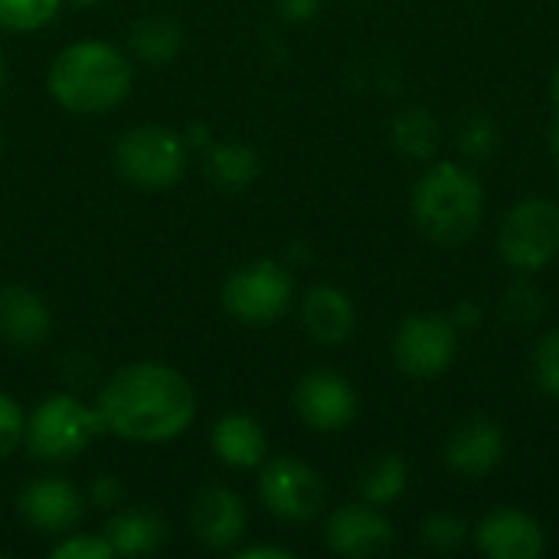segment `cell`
I'll list each match as a JSON object with an SVG mask.
<instances>
[{
  "instance_id": "obj_39",
  "label": "cell",
  "mask_w": 559,
  "mask_h": 559,
  "mask_svg": "<svg viewBox=\"0 0 559 559\" xmlns=\"http://www.w3.org/2000/svg\"><path fill=\"white\" fill-rule=\"evenodd\" d=\"M0 85H3V52H0Z\"/></svg>"
},
{
  "instance_id": "obj_4",
  "label": "cell",
  "mask_w": 559,
  "mask_h": 559,
  "mask_svg": "<svg viewBox=\"0 0 559 559\" xmlns=\"http://www.w3.org/2000/svg\"><path fill=\"white\" fill-rule=\"evenodd\" d=\"M105 432L95 406H85L72 393H49L36 403V409L26 416V436L23 445L36 462L62 465L82 455L98 436Z\"/></svg>"
},
{
  "instance_id": "obj_40",
  "label": "cell",
  "mask_w": 559,
  "mask_h": 559,
  "mask_svg": "<svg viewBox=\"0 0 559 559\" xmlns=\"http://www.w3.org/2000/svg\"><path fill=\"white\" fill-rule=\"evenodd\" d=\"M0 154H3V134H0Z\"/></svg>"
},
{
  "instance_id": "obj_28",
  "label": "cell",
  "mask_w": 559,
  "mask_h": 559,
  "mask_svg": "<svg viewBox=\"0 0 559 559\" xmlns=\"http://www.w3.org/2000/svg\"><path fill=\"white\" fill-rule=\"evenodd\" d=\"M534 380L544 393L559 396V328L544 334V341L534 350Z\"/></svg>"
},
{
  "instance_id": "obj_10",
  "label": "cell",
  "mask_w": 559,
  "mask_h": 559,
  "mask_svg": "<svg viewBox=\"0 0 559 559\" xmlns=\"http://www.w3.org/2000/svg\"><path fill=\"white\" fill-rule=\"evenodd\" d=\"M295 413L311 432H341L357 419V393L337 370H311L295 386Z\"/></svg>"
},
{
  "instance_id": "obj_24",
  "label": "cell",
  "mask_w": 559,
  "mask_h": 559,
  "mask_svg": "<svg viewBox=\"0 0 559 559\" xmlns=\"http://www.w3.org/2000/svg\"><path fill=\"white\" fill-rule=\"evenodd\" d=\"M62 0H0V29L33 33L56 20Z\"/></svg>"
},
{
  "instance_id": "obj_38",
  "label": "cell",
  "mask_w": 559,
  "mask_h": 559,
  "mask_svg": "<svg viewBox=\"0 0 559 559\" xmlns=\"http://www.w3.org/2000/svg\"><path fill=\"white\" fill-rule=\"evenodd\" d=\"M72 3H82V7H88V3H98V0H72Z\"/></svg>"
},
{
  "instance_id": "obj_3",
  "label": "cell",
  "mask_w": 559,
  "mask_h": 559,
  "mask_svg": "<svg viewBox=\"0 0 559 559\" xmlns=\"http://www.w3.org/2000/svg\"><path fill=\"white\" fill-rule=\"evenodd\" d=\"M413 216L423 236L439 246L468 242L485 216L481 180L452 160L432 164L413 187Z\"/></svg>"
},
{
  "instance_id": "obj_27",
  "label": "cell",
  "mask_w": 559,
  "mask_h": 559,
  "mask_svg": "<svg viewBox=\"0 0 559 559\" xmlns=\"http://www.w3.org/2000/svg\"><path fill=\"white\" fill-rule=\"evenodd\" d=\"M459 147L472 160H485L498 147V128L488 115H468L459 128Z\"/></svg>"
},
{
  "instance_id": "obj_22",
  "label": "cell",
  "mask_w": 559,
  "mask_h": 559,
  "mask_svg": "<svg viewBox=\"0 0 559 559\" xmlns=\"http://www.w3.org/2000/svg\"><path fill=\"white\" fill-rule=\"evenodd\" d=\"M409 485V468H406V459L396 455V452H386L380 459H373L364 475H360V498L367 504H377V508H386L393 501L403 498Z\"/></svg>"
},
{
  "instance_id": "obj_26",
  "label": "cell",
  "mask_w": 559,
  "mask_h": 559,
  "mask_svg": "<svg viewBox=\"0 0 559 559\" xmlns=\"http://www.w3.org/2000/svg\"><path fill=\"white\" fill-rule=\"evenodd\" d=\"M501 314H504V321L514 324V328H527V324L540 321V314H544V295H540V288H534V285H527V282H514V285L504 292Z\"/></svg>"
},
{
  "instance_id": "obj_32",
  "label": "cell",
  "mask_w": 559,
  "mask_h": 559,
  "mask_svg": "<svg viewBox=\"0 0 559 559\" xmlns=\"http://www.w3.org/2000/svg\"><path fill=\"white\" fill-rule=\"evenodd\" d=\"M321 10V0H278V13L288 23H305Z\"/></svg>"
},
{
  "instance_id": "obj_37",
  "label": "cell",
  "mask_w": 559,
  "mask_h": 559,
  "mask_svg": "<svg viewBox=\"0 0 559 559\" xmlns=\"http://www.w3.org/2000/svg\"><path fill=\"white\" fill-rule=\"evenodd\" d=\"M554 151H557V160H559V121H557V128H554Z\"/></svg>"
},
{
  "instance_id": "obj_6",
  "label": "cell",
  "mask_w": 559,
  "mask_h": 559,
  "mask_svg": "<svg viewBox=\"0 0 559 559\" xmlns=\"http://www.w3.org/2000/svg\"><path fill=\"white\" fill-rule=\"evenodd\" d=\"M292 298H295L292 269L275 259H255L239 265L236 272L226 275L219 288V301L226 314L249 328L275 324L292 308Z\"/></svg>"
},
{
  "instance_id": "obj_35",
  "label": "cell",
  "mask_w": 559,
  "mask_h": 559,
  "mask_svg": "<svg viewBox=\"0 0 559 559\" xmlns=\"http://www.w3.org/2000/svg\"><path fill=\"white\" fill-rule=\"evenodd\" d=\"M183 141H187V147L206 151L216 138H213V128H210V124H190V128L183 131Z\"/></svg>"
},
{
  "instance_id": "obj_23",
  "label": "cell",
  "mask_w": 559,
  "mask_h": 559,
  "mask_svg": "<svg viewBox=\"0 0 559 559\" xmlns=\"http://www.w3.org/2000/svg\"><path fill=\"white\" fill-rule=\"evenodd\" d=\"M393 144L413 160H429L439 151V121L426 108H406L393 121Z\"/></svg>"
},
{
  "instance_id": "obj_13",
  "label": "cell",
  "mask_w": 559,
  "mask_h": 559,
  "mask_svg": "<svg viewBox=\"0 0 559 559\" xmlns=\"http://www.w3.org/2000/svg\"><path fill=\"white\" fill-rule=\"evenodd\" d=\"M393 524L377 504H344L331 511L324 524V544L331 554L347 559L380 557L393 547Z\"/></svg>"
},
{
  "instance_id": "obj_25",
  "label": "cell",
  "mask_w": 559,
  "mask_h": 559,
  "mask_svg": "<svg viewBox=\"0 0 559 559\" xmlns=\"http://www.w3.org/2000/svg\"><path fill=\"white\" fill-rule=\"evenodd\" d=\"M472 537L468 524L455 514H429L419 527V540L432 554H455Z\"/></svg>"
},
{
  "instance_id": "obj_30",
  "label": "cell",
  "mask_w": 559,
  "mask_h": 559,
  "mask_svg": "<svg viewBox=\"0 0 559 559\" xmlns=\"http://www.w3.org/2000/svg\"><path fill=\"white\" fill-rule=\"evenodd\" d=\"M26 436V416L10 393H0V462L10 459Z\"/></svg>"
},
{
  "instance_id": "obj_36",
  "label": "cell",
  "mask_w": 559,
  "mask_h": 559,
  "mask_svg": "<svg viewBox=\"0 0 559 559\" xmlns=\"http://www.w3.org/2000/svg\"><path fill=\"white\" fill-rule=\"evenodd\" d=\"M554 102H557V108H559V69H557V75H554Z\"/></svg>"
},
{
  "instance_id": "obj_17",
  "label": "cell",
  "mask_w": 559,
  "mask_h": 559,
  "mask_svg": "<svg viewBox=\"0 0 559 559\" xmlns=\"http://www.w3.org/2000/svg\"><path fill=\"white\" fill-rule=\"evenodd\" d=\"M301 324L311 341L324 347L344 344L357 328V308L350 295L337 285H314L301 298Z\"/></svg>"
},
{
  "instance_id": "obj_33",
  "label": "cell",
  "mask_w": 559,
  "mask_h": 559,
  "mask_svg": "<svg viewBox=\"0 0 559 559\" xmlns=\"http://www.w3.org/2000/svg\"><path fill=\"white\" fill-rule=\"evenodd\" d=\"M236 559H292L295 554L285 547H272V544H255V547H236L233 550Z\"/></svg>"
},
{
  "instance_id": "obj_2",
  "label": "cell",
  "mask_w": 559,
  "mask_h": 559,
  "mask_svg": "<svg viewBox=\"0 0 559 559\" xmlns=\"http://www.w3.org/2000/svg\"><path fill=\"white\" fill-rule=\"evenodd\" d=\"M134 85V66L128 52L105 39H79L66 46L49 72L46 88L72 115H102L118 108Z\"/></svg>"
},
{
  "instance_id": "obj_11",
  "label": "cell",
  "mask_w": 559,
  "mask_h": 559,
  "mask_svg": "<svg viewBox=\"0 0 559 559\" xmlns=\"http://www.w3.org/2000/svg\"><path fill=\"white\" fill-rule=\"evenodd\" d=\"M16 514L39 534H69L85 514V495L59 475L33 478L16 495Z\"/></svg>"
},
{
  "instance_id": "obj_12",
  "label": "cell",
  "mask_w": 559,
  "mask_h": 559,
  "mask_svg": "<svg viewBox=\"0 0 559 559\" xmlns=\"http://www.w3.org/2000/svg\"><path fill=\"white\" fill-rule=\"evenodd\" d=\"M249 514L246 501L226 485H203L190 504V531L200 547L206 550H236L246 537Z\"/></svg>"
},
{
  "instance_id": "obj_7",
  "label": "cell",
  "mask_w": 559,
  "mask_h": 559,
  "mask_svg": "<svg viewBox=\"0 0 559 559\" xmlns=\"http://www.w3.org/2000/svg\"><path fill=\"white\" fill-rule=\"evenodd\" d=\"M498 252L514 272H540L559 255V203L531 197L508 210L498 229Z\"/></svg>"
},
{
  "instance_id": "obj_14",
  "label": "cell",
  "mask_w": 559,
  "mask_h": 559,
  "mask_svg": "<svg viewBox=\"0 0 559 559\" xmlns=\"http://www.w3.org/2000/svg\"><path fill=\"white\" fill-rule=\"evenodd\" d=\"M475 547L491 559H537L547 550V534L537 518L518 508L491 511L475 531Z\"/></svg>"
},
{
  "instance_id": "obj_20",
  "label": "cell",
  "mask_w": 559,
  "mask_h": 559,
  "mask_svg": "<svg viewBox=\"0 0 559 559\" xmlns=\"http://www.w3.org/2000/svg\"><path fill=\"white\" fill-rule=\"evenodd\" d=\"M203 167H206V177L216 187H223V190H242V187H249L259 177L262 160L242 141H213L203 151Z\"/></svg>"
},
{
  "instance_id": "obj_16",
  "label": "cell",
  "mask_w": 559,
  "mask_h": 559,
  "mask_svg": "<svg viewBox=\"0 0 559 559\" xmlns=\"http://www.w3.org/2000/svg\"><path fill=\"white\" fill-rule=\"evenodd\" d=\"M52 331V311L46 298L29 285L0 288V337L13 347H39Z\"/></svg>"
},
{
  "instance_id": "obj_9",
  "label": "cell",
  "mask_w": 559,
  "mask_h": 559,
  "mask_svg": "<svg viewBox=\"0 0 559 559\" xmlns=\"http://www.w3.org/2000/svg\"><path fill=\"white\" fill-rule=\"evenodd\" d=\"M459 354V328L449 314H413L393 337V364L409 380L442 377Z\"/></svg>"
},
{
  "instance_id": "obj_34",
  "label": "cell",
  "mask_w": 559,
  "mask_h": 559,
  "mask_svg": "<svg viewBox=\"0 0 559 559\" xmlns=\"http://www.w3.org/2000/svg\"><path fill=\"white\" fill-rule=\"evenodd\" d=\"M449 318H452V324H455L459 331H472V328L481 321V308H478L475 301H459L455 311H452Z\"/></svg>"
},
{
  "instance_id": "obj_5",
  "label": "cell",
  "mask_w": 559,
  "mask_h": 559,
  "mask_svg": "<svg viewBox=\"0 0 559 559\" xmlns=\"http://www.w3.org/2000/svg\"><path fill=\"white\" fill-rule=\"evenodd\" d=\"M187 141L164 124H138L115 144V170L138 190H167L187 170Z\"/></svg>"
},
{
  "instance_id": "obj_41",
  "label": "cell",
  "mask_w": 559,
  "mask_h": 559,
  "mask_svg": "<svg viewBox=\"0 0 559 559\" xmlns=\"http://www.w3.org/2000/svg\"><path fill=\"white\" fill-rule=\"evenodd\" d=\"M0 559H3V550H0Z\"/></svg>"
},
{
  "instance_id": "obj_21",
  "label": "cell",
  "mask_w": 559,
  "mask_h": 559,
  "mask_svg": "<svg viewBox=\"0 0 559 559\" xmlns=\"http://www.w3.org/2000/svg\"><path fill=\"white\" fill-rule=\"evenodd\" d=\"M131 52L147 66H167L183 49V29L170 16H144L128 33Z\"/></svg>"
},
{
  "instance_id": "obj_8",
  "label": "cell",
  "mask_w": 559,
  "mask_h": 559,
  "mask_svg": "<svg viewBox=\"0 0 559 559\" xmlns=\"http://www.w3.org/2000/svg\"><path fill=\"white\" fill-rule=\"evenodd\" d=\"M259 501L272 518L285 524H308L324 511L328 488H324V478L308 462L278 455V459L262 462Z\"/></svg>"
},
{
  "instance_id": "obj_31",
  "label": "cell",
  "mask_w": 559,
  "mask_h": 559,
  "mask_svg": "<svg viewBox=\"0 0 559 559\" xmlns=\"http://www.w3.org/2000/svg\"><path fill=\"white\" fill-rule=\"evenodd\" d=\"M88 501L102 511H118L121 501H124V485L115 478V475H102L92 481V491H88Z\"/></svg>"
},
{
  "instance_id": "obj_1",
  "label": "cell",
  "mask_w": 559,
  "mask_h": 559,
  "mask_svg": "<svg viewBox=\"0 0 559 559\" xmlns=\"http://www.w3.org/2000/svg\"><path fill=\"white\" fill-rule=\"evenodd\" d=\"M95 413L105 432L138 445H160L193 426L197 393L180 370L157 360H138L118 367L102 383Z\"/></svg>"
},
{
  "instance_id": "obj_18",
  "label": "cell",
  "mask_w": 559,
  "mask_h": 559,
  "mask_svg": "<svg viewBox=\"0 0 559 559\" xmlns=\"http://www.w3.org/2000/svg\"><path fill=\"white\" fill-rule=\"evenodd\" d=\"M210 445H213V455L226 468H236V472L262 468V462L269 459V436L262 423L246 413L219 416L210 429Z\"/></svg>"
},
{
  "instance_id": "obj_15",
  "label": "cell",
  "mask_w": 559,
  "mask_h": 559,
  "mask_svg": "<svg viewBox=\"0 0 559 559\" xmlns=\"http://www.w3.org/2000/svg\"><path fill=\"white\" fill-rule=\"evenodd\" d=\"M504 452H508L504 429L488 416H472L452 429L442 455H445V465L452 472L468 475V478H481L501 465Z\"/></svg>"
},
{
  "instance_id": "obj_29",
  "label": "cell",
  "mask_w": 559,
  "mask_h": 559,
  "mask_svg": "<svg viewBox=\"0 0 559 559\" xmlns=\"http://www.w3.org/2000/svg\"><path fill=\"white\" fill-rule=\"evenodd\" d=\"M52 559H115L111 544L105 540V534H66L62 544H56L49 550Z\"/></svg>"
},
{
  "instance_id": "obj_19",
  "label": "cell",
  "mask_w": 559,
  "mask_h": 559,
  "mask_svg": "<svg viewBox=\"0 0 559 559\" xmlns=\"http://www.w3.org/2000/svg\"><path fill=\"white\" fill-rule=\"evenodd\" d=\"M105 540L111 544L115 557H151L170 540V527L154 511H115L105 524Z\"/></svg>"
}]
</instances>
